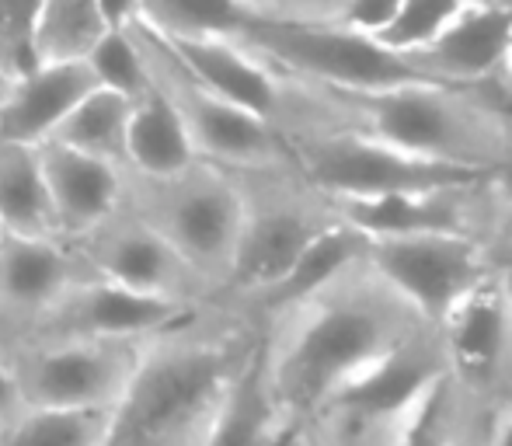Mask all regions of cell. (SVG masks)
Returning a JSON list of instances; mask_svg holds the SVG:
<instances>
[{"label":"cell","instance_id":"obj_26","mask_svg":"<svg viewBox=\"0 0 512 446\" xmlns=\"http://www.w3.org/2000/svg\"><path fill=\"white\" fill-rule=\"evenodd\" d=\"M112 408H25L0 446H102Z\"/></svg>","mask_w":512,"mask_h":446},{"label":"cell","instance_id":"obj_14","mask_svg":"<svg viewBox=\"0 0 512 446\" xmlns=\"http://www.w3.org/2000/svg\"><path fill=\"white\" fill-rule=\"evenodd\" d=\"M84 276H91V269L60 237L0 230V356L32 332L49 307Z\"/></svg>","mask_w":512,"mask_h":446},{"label":"cell","instance_id":"obj_38","mask_svg":"<svg viewBox=\"0 0 512 446\" xmlns=\"http://www.w3.org/2000/svg\"><path fill=\"white\" fill-rule=\"evenodd\" d=\"M7 88H11V77H7V74H0V98L7 95Z\"/></svg>","mask_w":512,"mask_h":446},{"label":"cell","instance_id":"obj_11","mask_svg":"<svg viewBox=\"0 0 512 446\" xmlns=\"http://www.w3.org/2000/svg\"><path fill=\"white\" fill-rule=\"evenodd\" d=\"M366 262L429 321L439 328L446 314L478 283L492 276L488 248L464 234H405L373 237Z\"/></svg>","mask_w":512,"mask_h":446},{"label":"cell","instance_id":"obj_4","mask_svg":"<svg viewBox=\"0 0 512 446\" xmlns=\"http://www.w3.org/2000/svg\"><path fill=\"white\" fill-rule=\"evenodd\" d=\"M227 171L241 196V230H237L227 286L216 300L241 307L276 286L310 244L324 230L342 223V217L335 203L317 192L293 161Z\"/></svg>","mask_w":512,"mask_h":446},{"label":"cell","instance_id":"obj_33","mask_svg":"<svg viewBox=\"0 0 512 446\" xmlns=\"http://www.w3.org/2000/svg\"><path fill=\"white\" fill-rule=\"evenodd\" d=\"M488 258H492L495 283L502 286V293H506L509 304H512V230H506V234L488 248Z\"/></svg>","mask_w":512,"mask_h":446},{"label":"cell","instance_id":"obj_29","mask_svg":"<svg viewBox=\"0 0 512 446\" xmlns=\"http://www.w3.org/2000/svg\"><path fill=\"white\" fill-rule=\"evenodd\" d=\"M88 67L95 74L98 88L115 91V95L129 98V102H136V98H143L150 91L147 67H143L126 28H112V32L102 35V42L91 49Z\"/></svg>","mask_w":512,"mask_h":446},{"label":"cell","instance_id":"obj_6","mask_svg":"<svg viewBox=\"0 0 512 446\" xmlns=\"http://www.w3.org/2000/svg\"><path fill=\"white\" fill-rule=\"evenodd\" d=\"M126 32L147 67L150 84L182 119L196 157L220 168H262V164L293 161L290 143L276 126L216 95L164 35H157L140 18L129 21Z\"/></svg>","mask_w":512,"mask_h":446},{"label":"cell","instance_id":"obj_9","mask_svg":"<svg viewBox=\"0 0 512 446\" xmlns=\"http://www.w3.org/2000/svg\"><path fill=\"white\" fill-rule=\"evenodd\" d=\"M286 143L297 171L331 203L450 189V185L485 178L481 171L457 168V164L425 161L349 126H317L290 136Z\"/></svg>","mask_w":512,"mask_h":446},{"label":"cell","instance_id":"obj_27","mask_svg":"<svg viewBox=\"0 0 512 446\" xmlns=\"http://www.w3.org/2000/svg\"><path fill=\"white\" fill-rule=\"evenodd\" d=\"M471 0H398L391 11V18L377 28V39L394 53H418L422 46H429L453 18H457Z\"/></svg>","mask_w":512,"mask_h":446},{"label":"cell","instance_id":"obj_10","mask_svg":"<svg viewBox=\"0 0 512 446\" xmlns=\"http://www.w3.org/2000/svg\"><path fill=\"white\" fill-rule=\"evenodd\" d=\"M136 338H60L18 342L0 363L25 408H115L143 356Z\"/></svg>","mask_w":512,"mask_h":446},{"label":"cell","instance_id":"obj_18","mask_svg":"<svg viewBox=\"0 0 512 446\" xmlns=\"http://www.w3.org/2000/svg\"><path fill=\"white\" fill-rule=\"evenodd\" d=\"M42 171H46L49 199L60 241L88 234L102 223L122 199V168L98 161V157L77 154L60 143H39Z\"/></svg>","mask_w":512,"mask_h":446},{"label":"cell","instance_id":"obj_15","mask_svg":"<svg viewBox=\"0 0 512 446\" xmlns=\"http://www.w3.org/2000/svg\"><path fill=\"white\" fill-rule=\"evenodd\" d=\"M512 42V0H471L429 46L411 53L418 74L439 84L481 88L499 77Z\"/></svg>","mask_w":512,"mask_h":446},{"label":"cell","instance_id":"obj_32","mask_svg":"<svg viewBox=\"0 0 512 446\" xmlns=\"http://www.w3.org/2000/svg\"><path fill=\"white\" fill-rule=\"evenodd\" d=\"M488 189H492L495 203H499L506 230H512V136H509V147H506V154H502V161L488 171ZM506 230H502V234H506Z\"/></svg>","mask_w":512,"mask_h":446},{"label":"cell","instance_id":"obj_5","mask_svg":"<svg viewBox=\"0 0 512 446\" xmlns=\"http://www.w3.org/2000/svg\"><path fill=\"white\" fill-rule=\"evenodd\" d=\"M119 206L150 223L220 297L241 230V196L227 168L203 157L171 175L122 168Z\"/></svg>","mask_w":512,"mask_h":446},{"label":"cell","instance_id":"obj_28","mask_svg":"<svg viewBox=\"0 0 512 446\" xmlns=\"http://www.w3.org/2000/svg\"><path fill=\"white\" fill-rule=\"evenodd\" d=\"M401 446H481L453 412L446 380L439 377L401 419Z\"/></svg>","mask_w":512,"mask_h":446},{"label":"cell","instance_id":"obj_36","mask_svg":"<svg viewBox=\"0 0 512 446\" xmlns=\"http://www.w3.org/2000/svg\"><path fill=\"white\" fill-rule=\"evenodd\" d=\"M495 91L502 95V102L509 105V112H512V42H509V53H506V63H502V70H499V77H495Z\"/></svg>","mask_w":512,"mask_h":446},{"label":"cell","instance_id":"obj_7","mask_svg":"<svg viewBox=\"0 0 512 446\" xmlns=\"http://www.w3.org/2000/svg\"><path fill=\"white\" fill-rule=\"evenodd\" d=\"M279 70L331 91H384L429 81L405 53H394L366 28L349 21H269L251 14L234 32Z\"/></svg>","mask_w":512,"mask_h":446},{"label":"cell","instance_id":"obj_12","mask_svg":"<svg viewBox=\"0 0 512 446\" xmlns=\"http://www.w3.org/2000/svg\"><path fill=\"white\" fill-rule=\"evenodd\" d=\"M67 244L84 258L91 272L136 293L182 307H203L216 300L213 286L126 206H115L102 223Z\"/></svg>","mask_w":512,"mask_h":446},{"label":"cell","instance_id":"obj_24","mask_svg":"<svg viewBox=\"0 0 512 446\" xmlns=\"http://www.w3.org/2000/svg\"><path fill=\"white\" fill-rule=\"evenodd\" d=\"M112 32L98 11V0H39L32 21V67L35 63H81Z\"/></svg>","mask_w":512,"mask_h":446},{"label":"cell","instance_id":"obj_37","mask_svg":"<svg viewBox=\"0 0 512 446\" xmlns=\"http://www.w3.org/2000/svg\"><path fill=\"white\" fill-rule=\"evenodd\" d=\"M488 446H512V408L506 415H502V422L495 426L492 440H488Z\"/></svg>","mask_w":512,"mask_h":446},{"label":"cell","instance_id":"obj_16","mask_svg":"<svg viewBox=\"0 0 512 446\" xmlns=\"http://www.w3.org/2000/svg\"><path fill=\"white\" fill-rule=\"evenodd\" d=\"M446 373V352L439 328H418L408 342L391 349L377 366L352 380L328 408H349L363 415H401L415 405L432 384ZM324 408V412H328Z\"/></svg>","mask_w":512,"mask_h":446},{"label":"cell","instance_id":"obj_19","mask_svg":"<svg viewBox=\"0 0 512 446\" xmlns=\"http://www.w3.org/2000/svg\"><path fill=\"white\" fill-rule=\"evenodd\" d=\"M366 244H370V237L359 234L356 227H349L345 220L335 223V227L324 230V234L317 237L314 244H310L304 255L297 258V265H293V269L286 272V276L279 279L276 286H269L265 293H258L255 300L234 307V311L248 314V318L255 321L258 328H262V321L269 318V314L283 311V307L304 300L307 293L321 290V286L328 283L331 276H338L345 265L356 262V258H363L366 255Z\"/></svg>","mask_w":512,"mask_h":446},{"label":"cell","instance_id":"obj_34","mask_svg":"<svg viewBox=\"0 0 512 446\" xmlns=\"http://www.w3.org/2000/svg\"><path fill=\"white\" fill-rule=\"evenodd\" d=\"M25 412V401H21L18 387H14L11 373L4 370V363H0V433H4L7 426H11L18 415Z\"/></svg>","mask_w":512,"mask_h":446},{"label":"cell","instance_id":"obj_21","mask_svg":"<svg viewBox=\"0 0 512 446\" xmlns=\"http://www.w3.org/2000/svg\"><path fill=\"white\" fill-rule=\"evenodd\" d=\"M286 440L290 436H286L283 419H279L276 405L269 398V387H265L262 363H258V349H255L248 366L230 384L203 446H283Z\"/></svg>","mask_w":512,"mask_h":446},{"label":"cell","instance_id":"obj_25","mask_svg":"<svg viewBox=\"0 0 512 446\" xmlns=\"http://www.w3.org/2000/svg\"><path fill=\"white\" fill-rule=\"evenodd\" d=\"M136 18L168 42L234 35L251 18L241 0H136Z\"/></svg>","mask_w":512,"mask_h":446},{"label":"cell","instance_id":"obj_1","mask_svg":"<svg viewBox=\"0 0 512 446\" xmlns=\"http://www.w3.org/2000/svg\"><path fill=\"white\" fill-rule=\"evenodd\" d=\"M429 321L356 258L321 290L262 321L258 363L286 436L310 426L352 380Z\"/></svg>","mask_w":512,"mask_h":446},{"label":"cell","instance_id":"obj_31","mask_svg":"<svg viewBox=\"0 0 512 446\" xmlns=\"http://www.w3.org/2000/svg\"><path fill=\"white\" fill-rule=\"evenodd\" d=\"M248 14L269 21H349L356 0H241Z\"/></svg>","mask_w":512,"mask_h":446},{"label":"cell","instance_id":"obj_3","mask_svg":"<svg viewBox=\"0 0 512 446\" xmlns=\"http://www.w3.org/2000/svg\"><path fill=\"white\" fill-rule=\"evenodd\" d=\"M335 126L370 133L425 161L488 171L502 161L512 136V112L495 84L411 81L384 91H331Z\"/></svg>","mask_w":512,"mask_h":446},{"label":"cell","instance_id":"obj_22","mask_svg":"<svg viewBox=\"0 0 512 446\" xmlns=\"http://www.w3.org/2000/svg\"><path fill=\"white\" fill-rule=\"evenodd\" d=\"M196 161V150L185 133L182 119L175 115L161 91L150 84V91L133 102L126 133V168L143 175H171Z\"/></svg>","mask_w":512,"mask_h":446},{"label":"cell","instance_id":"obj_20","mask_svg":"<svg viewBox=\"0 0 512 446\" xmlns=\"http://www.w3.org/2000/svg\"><path fill=\"white\" fill-rule=\"evenodd\" d=\"M0 230L25 237H60L42 157L32 143L0 140Z\"/></svg>","mask_w":512,"mask_h":446},{"label":"cell","instance_id":"obj_35","mask_svg":"<svg viewBox=\"0 0 512 446\" xmlns=\"http://www.w3.org/2000/svg\"><path fill=\"white\" fill-rule=\"evenodd\" d=\"M98 11L108 28H126L136 18V0H98Z\"/></svg>","mask_w":512,"mask_h":446},{"label":"cell","instance_id":"obj_8","mask_svg":"<svg viewBox=\"0 0 512 446\" xmlns=\"http://www.w3.org/2000/svg\"><path fill=\"white\" fill-rule=\"evenodd\" d=\"M446 352V394L453 412L488 446L512 408V304L488 276L439 325Z\"/></svg>","mask_w":512,"mask_h":446},{"label":"cell","instance_id":"obj_23","mask_svg":"<svg viewBox=\"0 0 512 446\" xmlns=\"http://www.w3.org/2000/svg\"><path fill=\"white\" fill-rule=\"evenodd\" d=\"M129 112H133L129 98L115 95L108 88H95L67 112V119L53 129V136L46 143H60V147H70L77 154L126 168Z\"/></svg>","mask_w":512,"mask_h":446},{"label":"cell","instance_id":"obj_13","mask_svg":"<svg viewBox=\"0 0 512 446\" xmlns=\"http://www.w3.org/2000/svg\"><path fill=\"white\" fill-rule=\"evenodd\" d=\"M192 311L196 307L147 297V293H136L91 272L77 279L21 342H60V338H136L143 342Z\"/></svg>","mask_w":512,"mask_h":446},{"label":"cell","instance_id":"obj_2","mask_svg":"<svg viewBox=\"0 0 512 446\" xmlns=\"http://www.w3.org/2000/svg\"><path fill=\"white\" fill-rule=\"evenodd\" d=\"M258 338L262 328L220 300L147 338L102 446H203Z\"/></svg>","mask_w":512,"mask_h":446},{"label":"cell","instance_id":"obj_30","mask_svg":"<svg viewBox=\"0 0 512 446\" xmlns=\"http://www.w3.org/2000/svg\"><path fill=\"white\" fill-rule=\"evenodd\" d=\"M39 0H0V74L14 81L32 67V21Z\"/></svg>","mask_w":512,"mask_h":446},{"label":"cell","instance_id":"obj_17","mask_svg":"<svg viewBox=\"0 0 512 446\" xmlns=\"http://www.w3.org/2000/svg\"><path fill=\"white\" fill-rule=\"evenodd\" d=\"M98 88L88 60L81 63H35L18 74L0 98V140L46 143L53 129L84 95Z\"/></svg>","mask_w":512,"mask_h":446}]
</instances>
